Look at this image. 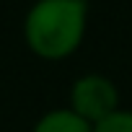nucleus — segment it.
<instances>
[{"label":"nucleus","instance_id":"1","mask_svg":"<svg viewBox=\"0 0 132 132\" xmlns=\"http://www.w3.org/2000/svg\"><path fill=\"white\" fill-rule=\"evenodd\" d=\"M88 23L86 0H36L23 21V39L42 60H65L83 44Z\"/></svg>","mask_w":132,"mask_h":132},{"label":"nucleus","instance_id":"3","mask_svg":"<svg viewBox=\"0 0 132 132\" xmlns=\"http://www.w3.org/2000/svg\"><path fill=\"white\" fill-rule=\"evenodd\" d=\"M34 132H93V124L73 109H52L34 124Z\"/></svg>","mask_w":132,"mask_h":132},{"label":"nucleus","instance_id":"4","mask_svg":"<svg viewBox=\"0 0 132 132\" xmlns=\"http://www.w3.org/2000/svg\"><path fill=\"white\" fill-rule=\"evenodd\" d=\"M93 132H132V111L127 109H117L114 114H109L106 119L93 124Z\"/></svg>","mask_w":132,"mask_h":132},{"label":"nucleus","instance_id":"2","mask_svg":"<svg viewBox=\"0 0 132 132\" xmlns=\"http://www.w3.org/2000/svg\"><path fill=\"white\" fill-rule=\"evenodd\" d=\"M70 109L96 124L119 109V91L106 75H83L70 88Z\"/></svg>","mask_w":132,"mask_h":132}]
</instances>
